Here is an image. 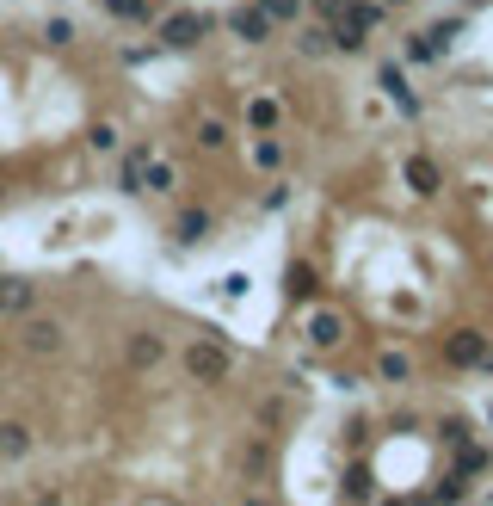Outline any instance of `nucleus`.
I'll return each instance as SVG.
<instances>
[{
	"label": "nucleus",
	"mask_w": 493,
	"mask_h": 506,
	"mask_svg": "<svg viewBox=\"0 0 493 506\" xmlns=\"http://www.w3.org/2000/svg\"><path fill=\"white\" fill-rule=\"evenodd\" d=\"M185 377L192 383H229V346L192 340V346H185Z\"/></svg>",
	"instance_id": "1"
},
{
	"label": "nucleus",
	"mask_w": 493,
	"mask_h": 506,
	"mask_svg": "<svg viewBox=\"0 0 493 506\" xmlns=\"http://www.w3.org/2000/svg\"><path fill=\"white\" fill-rule=\"evenodd\" d=\"M204 37H210V19H204V12H173V19L160 25V43H167V50H198Z\"/></svg>",
	"instance_id": "2"
},
{
	"label": "nucleus",
	"mask_w": 493,
	"mask_h": 506,
	"mask_svg": "<svg viewBox=\"0 0 493 506\" xmlns=\"http://www.w3.org/2000/svg\"><path fill=\"white\" fill-rule=\"evenodd\" d=\"M25 352H37V359H50V352H62V340H68V328L62 321H50V315H25Z\"/></svg>",
	"instance_id": "3"
},
{
	"label": "nucleus",
	"mask_w": 493,
	"mask_h": 506,
	"mask_svg": "<svg viewBox=\"0 0 493 506\" xmlns=\"http://www.w3.org/2000/svg\"><path fill=\"white\" fill-rule=\"evenodd\" d=\"M444 359H450V365H463V371H469V365H481V359H488V334H475V328L450 334V340H444Z\"/></svg>",
	"instance_id": "4"
},
{
	"label": "nucleus",
	"mask_w": 493,
	"mask_h": 506,
	"mask_svg": "<svg viewBox=\"0 0 493 506\" xmlns=\"http://www.w3.org/2000/svg\"><path fill=\"white\" fill-rule=\"evenodd\" d=\"M376 87H382V93H388V99H395V106L407 112V118L419 112V99H413V87H407V75H401V62H382V68H376Z\"/></svg>",
	"instance_id": "5"
},
{
	"label": "nucleus",
	"mask_w": 493,
	"mask_h": 506,
	"mask_svg": "<svg viewBox=\"0 0 493 506\" xmlns=\"http://www.w3.org/2000/svg\"><path fill=\"white\" fill-rule=\"evenodd\" d=\"M37 309V284L31 278H0V315H31Z\"/></svg>",
	"instance_id": "6"
},
{
	"label": "nucleus",
	"mask_w": 493,
	"mask_h": 506,
	"mask_svg": "<svg viewBox=\"0 0 493 506\" xmlns=\"http://www.w3.org/2000/svg\"><path fill=\"white\" fill-rule=\"evenodd\" d=\"M229 31L246 37V43H265V37H271V19H265L259 6H235V12H229Z\"/></svg>",
	"instance_id": "7"
},
{
	"label": "nucleus",
	"mask_w": 493,
	"mask_h": 506,
	"mask_svg": "<svg viewBox=\"0 0 493 506\" xmlns=\"http://www.w3.org/2000/svg\"><path fill=\"white\" fill-rule=\"evenodd\" d=\"M123 359H129L136 371H148V365H160V359H167V346H160V334H129Z\"/></svg>",
	"instance_id": "8"
},
{
	"label": "nucleus",
	"mask_w": 493,
	"mask_h": 506,
	"mask_svg": "<svg viewBox=\"0 0 493 506\" xmlns=\"http://www.w3.org/2000/svg\"><path fill=\"white\" fill-rule=\"evenodd\" d=\"M401 173H407V186H413L419 198H432V192L444 186V179H438V167H432L426 154H407V167H401Z\"/></svg>",
	"instance_id": "9"
},
{
	"label": "nucleus",
	"mask_w": 493,
	"mask_h": 506,
	"mask_svg": "<svg viewBox=\"0 0 493 506\" xmlns=\"http://www.w3.org/2000/svg\"><path fill=\"white\" fill-rule=\"evenodd\" d=\"M284 290H290V303H309V296L321 290V278H315V265H309V259H296V265L284 272Z\"/></svg>",
	"instance_id": "10"
},
{
	"label": "nucleus",
	"mask_w": 493,
	"mask_h": 506,
	"mask_svg": "<svg viewBox=\"0 0 493 506\" xmlns=\"http://www.w3.org/2000/svg\"><path fill=\"white\" fill-rule=\"evenodd\" d=\"M327 43H333V50H346V56H358V50H364V25H352L346 12H333V31H327Z\"/></svg>",
	"instance_id": "11"
},
{
	"label": "nucleus",
	"mask_w": 493,
	"mask_h": 506,
	"mask_svg": "<svg viewBox=\"0 0 493 506\" xmlns=\"http://www.w3.org/2000/svg\"><path fill=\"white\" fill-rule=\"evenodd\" d=\"M173 235H179L185 248H198V241L210 235V210H179V223H173Z\"/></svg>",
	"instance_id": "12"
},
{
	"label": "nucleus",
	"mask_w": 493,
	"mask_h": 506,
	"mask_svg": "<svg viewBox=\"0 0 493 506\" xmlns=\"http://www.w3.org/2000/svg\"><path fill=\"white\" fill-rule=\"evenodd\" d=\"M31 451V426L25 420H0V457H25Z\"/></svg>",
	"instance_id": "13"
},
{
	"label": "nucleus",
	"mask_w": 493,
	"mask_h": 506,
	"mask_svg": "<svg viewBox=\"0 0 493 506\" xmlns=\"http://www.w3.org/2000/svg\"><path fill=\"white\" fill-rule=\"evenodd\" d=\"M309 340H315V346H340V340H346V321H340V315H315V321H309Z\"/></svg>",
	"instance_id": "14"
},
{
	"label": "nucleus",
	"mask_w": 493,
	"mask_h": 506,
	"mask_svg": "<svg viewBox=\"0 0 493 506\" xmlns=\"http://www.w3.org/2000/svg\"><path fill=\"white\" fill-rule=\"evenodd\" d=\"M259 12H265L271 25H296V12H302V0H259Z\"/></svg>",
	"instance_id": "15"
},
{
	"label": "nucleus",
	"mask_w": 493,
	"mask_h": 506,
	"mask_svg": "<svg viewBox=\"0 0 493 506\" xmlns=\"http://www.w3.org/2000/svg\"><path fill=\"white\" fill-rule=\"evenodd\" d=\"M142 179H148L142 192H173V167H167V161H148V167H142Z\"/></svg>",
	"instance_id": "16"
},
{
	"label": "nucleus",
	"mask_w": 493,
	"mask_h": 506,
	"mask_svg": "<svg viewBox=\"0 0 493 506\" xmlns=\"http://www.w3.org/2000/svg\"><path fill=\"white\" fill-rule=\"evenodd\" d=\"M246 124L271 130V124H278V99H253V106H246Z\"/></svg>",
	"instance_id": "17"
},
{
	"label": "nucleus",
	"mask_w": 493,
	"mask_h": 506,
	"mask_svg": "<svg viewBox=\"0 0 493 506\" xmlns=\"http://www.w3.org/2000/svg\"><path fill=\"white\" fill-rule=\"evenodd\" d=\"M106 12H112V19H129V25H142V19H148V0H106Z\"/></svg>",
	"instance_id": "18"
},
{
	"label": "nucleus",
	"mask_w": 493,
	"mask_h": 506,
	"mask_svg": "<svg viewBox=\"0 0 493 506\" xmlns=\"http://www.w3.org/2000/svg\"><path fill=\"white\" fill-rule=\"evenodd\" d=\"M407 56H413V62H432V56H444V50L432 43V31H413V37H407Z\"/></svg>",
	"instance_id": "19"
},
{
	"label": "nucleus",
	"mask_w": 493,
	"mask_h": 506,
	"mask_svg": "<svg viewBox=\"0 0 493 506\" xmlns=\"http://www.w3.org/2000/svg\"><path fill=\"white\" fill-rule=\"evenodd\" d=\"M253 161H259V167H278V161H284V142H278V136H259V142H253Z\"/></svg>",
	"instance_id": "20"
},
{
	"label": "nucleus",
	"mask_w": 493,
	"mask_h": 506,
	"mask_svg": "<svg viewBox=\"0 0 493 506\" xmlns=\"http://www.w3.org/2000/svg\"><path fill=\"white\" fill-rule=\"evenodd\" d=\"M376 371H382L388 383H407V377H413V365H407L401 352H382V365H376Z\"/></svg>",
	"instance_id": "21"
},
{
	"label": "nucleus",
	"mask_w": 493,
	"mask_h": 506,
	"mask_svg": "<svg viewBox=\"0 0 493 506\" xmlns=\"http://www.w3.org/2000/svg\"><path fill=\"white\" fill-rule=\"evenodd\" d=\"M198 142H204V148H223V142H229V124H223V118H204V124H198Z\"/></svg>",
	"instance_id": "22"
},
{
	"label": "nucleus",
	"mask_w": 493,
	"mask_h": 506,
	"mask_svg": "<svg viewBox=\"0 0 493 506\" xmlns=\"http://www.w3.org/2000/svg\"><path fill=\"white\" fill-rule=\"evenodd\" d=\"M87 142H93L99 154H112V148H118V130H112V124H93V130H87Z\"/></svg>",
	"instance_id": "23"
},
{
	"label": "nucleus",
	"mask_w": 493,
	"mask_h": 506,
	"mask_svg": "<svg viewBox=\"0 0 493 506\" xmlns=\"http://www.w3.org/2000/svg\"><path fill=\"white\" fill-rule=\"evenodd\" d=\"M43 37L62 50V43H74V25H68V19H50V25H43Z\"/></svg>",
	"instance_id": "24"
},
{
	"label": "nucleus",
	"mask_w": 493,
	"mask_h": 506,
	"mask_svg": "<svg viewBox=\"0 0 493 506\" xmlns=\"http://www.w3.org/2000/svg\"><path fill=\"white\" fill-rule=\"evenodd\" d=\"M296 43H302V56H321V50H327V31H321V25H309Z\"/></svg>",
	"instance_id": "25"
},
{
	"label": "nucleus",
	"mask_w": 493,
	"mask_h": 506,
	"mask_svg": "<svg viewBox=\"0 0 493 506\" xmlns=\"http://www.w3.org/2000/svg\"><path fill=\"white\" fill-rule=\"evenodd\" d=\"M432 501H463V476H444V482H438V494H432Z\"/></svg>",
	"instance_id": "26"
},
{
	"label": "nucleus",
	"mask_w": 493,
	"mask_h": 506,
	"mask_svg": "<svg viewBox=\"0 0 493 506\" xmlns=\"http://www.w3.org/2000/svg\"><path fill=\"white\" fill-rule=\"evenodd\" d=\"M346 494H352V501H364V494H370V476H364V470H352V476H346Z\"/></svg>",
	"instance_id": "27"
},
{
	"label": "nucleus",
	"mask_w": 493,
	"mask_h": 506,
	"mask_svg": "<svg viewBox=\"0 0 493 506\" xmlns=\"http://www.w3.org/2000/svg\"><path fill=\"white\" fill-rule=\"evenodd\" d=\"M315 6H321V12H327V19H333V12H340V6H346V0H315Z\"/></svg>",
	"instance_id": "28"
},
{
	"label": "nucleus",
	"mask_w": 493,
	"mask_h": 506,
	"mask_svg": "<svg viewBox=\"0 0 493 506\" xmlns=\"http://www.w3.org/2000/svg\"><path fill=\"white\" fill-rule=\"evenodd\" d=\"M246 506H271V501H246Z\"/></svg>",
	"instance_id": "29"
},
{
	"label": "nucleus",
	"mask_w": 493,
	"mask_h": 506,
	"mask_svg": "<svg viewBox=\"0 0 493 506\" xmlns=\"http://www.w3.org/2000/svg\"><path fill=\"white\" fill-rule=\"evenodd\" d=\"M0 198H6V179H0Z\"/></svg>",
	"instance_id": "30"
},
{
	"label": "nucleus",
	"mask_w": 493,
	"mask_h": 506,
	"mask_svg": "<svg viewBox=\"0 0 493 506\" xmlns=\"http://www.w3.org/2000/svg\"><path fill=\"white\" fill-rule=\"evenodd\" d=\"M388 6H407V0H388Z\"/></svg>",
	"instance_id": "31"
},
{
	"label": "nucleus",
	"mask_w": 493,
	"mask_h": 506,
	"mask_svg": "<svg viewBox=\"0 0 493 506\" xmlns=\"http://www.w3.org/2000/svg\"><path fill=\"white\" fill-rule=\"evenodd\" d=\"M382 506H401V501H382Z\"/></svg>",
	"instance_id": "32"
}]
</instances>
